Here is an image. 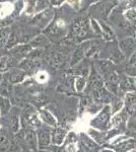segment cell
<instances>
[{
    "label": "cell",
    "instance_id": "obj_1",
    "mask_svg": "<svg viewBox=\"0 0 136 152\" xmlns=\"http://www.w3.org/2000/svg\"><path fill=\"white\" fill-rule=\"evenodd\" d=\"M112 107L110 104H106L100 112V114L96 116L95 119L91 121V125L95 129H98L100 131H104L107 128H109L110 125L111 117H112Z\"/></svg>",
    "mask_w": 136,
    "mask_h": 152
},
{
    "label": "cell",
    "instance_id": "obj_2",
    "mask_svg": "<svg viewBox=\"0 0 136 152\" xmlns=\"http://www.w3.org/2000/svg\"><path fill=\"white\" fill-rule=\"evenodd\" d=\"M51 132L52 130L49 128H44V127H40L37 132L38 135V146L39 148L44 149L47 148L51 143Z\"/></svg>",
    "mask_w": 136,
    "mask_h": 152
},
{
    "label": "cell",
    "instance_id": "obj_3",
    "mask_svg": "<svg viewBox=\"0 0 136 152\" xmlns=\"http://www.w3.org/2000/svg\"><path fill=\"white\" fill-rule=\"evenodd\" d=\"M80 143L83 152H98L99 144L93 140L90 135L85 133L80 134Z\"/></svg>",
    "mask_w": 136,
    "mask_h": 152
},
{
    "label": "cell",
    "instance_id": "obj_4",
    "mask_svg": "<svg viewBox=\"0 0 136 152\" xmlns=\"http://www.w3.org/2000/svg\"><path fill=\"white\" fill-rule=\"evenodd\" d=\"M67 137V132L65 129L56 127L51 132V143L55 146H61Z\"/></svg>",
    "mask_w": 136,
    "mask_h": 152
},
{
    "label": "cell",
    "instance_id": "obj_5",
    "mask_svg": "<svg viewBox=\"0 0 136 152\" xmlns=\"http://www.w3.org/2000/svg\"><path fill=\"white\" fill-rule=\"evenodd\" d=\"M105 87L109 91L113 94H117L118 91V84H119V78L115 72H111L106 76L105 80Z\"/></svg>",
    "mask_w": 136,
    "mask_h": 152
},
{
    "label": "cell",
    "instance_id": "obj_6",
    "mask_svg": "<svg viewBox=\"0 0 136 152\" xmlns=\"http://www.w3.org/2000/svg\"><path fill=\"white\" fill-rule=\"evenodd\" d=\"M112 148L115 152H130L135 148L134 139H127V140L119 141L118 143L114 144Z\"/></svg>",
    "mask_w": 136,
    "mask_h": 152
},
{
    "label": "cell",
    "instance_id": "obj_7",
    "mask_svg": "<svg viewBox=\"0 0 136 152\" xmlns=\"http://www.w3.org/2000/svg\"><path fill=\"white\" fill-rule=\"evenodd\" d=\"M72 33L76 38H80V39L87 36V23H86V21L82 20V19L76 21L73 24Z\"/></svg>",
    "mask_w": 136,
    "mask_h": 152
},
{
    "label": "cell",
    "instance_id": "obj_8",
    "mask_svg": "<svg viewBox=\"0 0 136 152\" xmlns=\"http://www.w3.org/2000/svg\"><path fill=\"white\" fill-rule=\"evenodd\" d=\"M39 67H40V63L31 58L24 59L19 64V68L24 72H35Z\"/></svg>",
    "mask_w": 136,
    "mask_h": 152
},
{
    "label": "cell",
    "instance_id": "obj_9",
    "mask_svg": "<svg viewBox=\"0 0 136 152\" xmlns=\"http://www.w3.org/2000/svg\"><path fill=\"white\" fill-rule=\"evenodd\" d=\"M39 117H40L41 121L44 122V123L46 125H48V126L53 127V128H56L57 127L56 118L49 111H47V110H40V111H39Z\"/></svg>",
    "mask_w": 136,
    "mask_h": 152
},
{
    "label": "cell",
    "instance_id": "obj_10",
    "mask_svg": "<svg viewBox=\"0 0 136 152\" xmlns=\"http://www.w3.org/2000/svg\"><path fill=\"white\" fill-rule=\"evenodd\" d=\"M26 77V72L21 69H15L12 70L8 75V82L12 84H16V83L21 82Z\"/></svg>",
    "mask_w": 136,
    "mask_h": 152
},
{
    "label": "cell",
    "instance_id": "obj_11",
    "mask_svg": "<svg viewBox=\"0 0 136 152\" xmlns=\"http://www.w3.org/2000/svg\"><path fill=\"white\" fill-rule=\"evenodd\" d=\"M32 50V47L29 45H24V46H16L13 47L11 50V53L14 57H24L29 53V51Z\"/></svg>",
    "mask_w": 136,
    "mask_h": 152
},
{
    "label": "cell",
    "instance_id": "obj_12",
    "mask_svg": "<svg viewBox=\"0 0 136 152\" xmlns=\"http://www.w3.org/2000/svg\"><path fill=\"white\" fill-rule=\"evenodd\" d=\"M26 141L28 142L29 145H31L32 147L36 148L38 146V135H37L36 131L33 129H29L26 132Z\"/></svg>",
    "mask_w": 136,
    "mask_h": 152
},
{
    "label": "cell",
    "instance_id": "obj_13",
    "mask_svg": "<svg viewBox=\"0 0 136 152\" xmlns=\"http://www.w3.org/2000/svg\"><path fill=\"white\" fill-rule=\"evenodd\" d=\"M13 65V59L9 56H3L0 59V73L7 72Z\"/></svg>",
    "mask_w": 136,
    "mask_h": 152
},
{
    "label": "cell",
    "instance_id": "obj_14",
    "mask_svg": "<svg viewBox=\"0 0 136 152\" xmlns=\"http://www.w3.org/2000/svg\"><path fill=\"white\" fill-rule=\"evenodd\" d=\"M124 121H125L124 113H118V114H115L112 119H111L109 128H112V127H114L113 129H116V127H119Z\"/></svg>",
    "mask_w": 136,
    "mask_h": 152
},
{
    "label": "cell",
    "instance_id": "obj_15",
    "mask_svg": "<svg viewBox=\"0 0 136 152\" xmlns=\"http://www.w3.org/2000/svg\"><path fill=\"white\" fill-rule=\"evenodd\" d=\"M120 85L123 90H132L136 87V80L131 77H125L121 81Z\"/></svg>",
    "mask_w": 136,
    "mask_h": 152
},
{
    "label": "cell",
    "instance_id": "obj_16",
    "mask_svg": "<svg viewBox=\"0 0 136 152\" xmlns=\"http://www.w3.org/2000/svg\"><path fill=\"white\" fill-rule=\"evenodd\" d=\"M10 109L11 104L8 97L0 96V113H1V115H6L10 111Z\"/></svg>",
    "mask_w": 136,
    "mask_h": 152
},
{
    "label": "cell",
    "instance_id": "obj_17",
    "mask_svg": "<svg viewBox=\"0 0 136 152\" xmlns=\"http://www.w3.org/2000/svg\"><path fill=\"white\" fill-rule=\"evenodd\" d=\"M9 36H10V28H2L0 29V47H4L7 45Z\"/></svg>",
    "mask_w": 136,
    "mask_h": 152
},
{
    "label": "cell",
    "instance_id": "obj_18",
    "mask_svg": "<svg viewBox=\"0 0 136 152\" xmlns=\"http://www.w3.org/2000/svg\"><path fill=\"white\" fill-rule=\"evenodd\" d=\"M83 49L82 48H78L76 49L75 51H74L73 55H72V58H71V62H70V65L71 66H75L76 64H78V63L81 61V59L83 57Z\"/></svg>",
    "mask_w": 136,
    "mask_h": 152
},
{
    "label": "cell",
    "instance_id": "obj_19",
    "mask_svg": "<svg viewBox=\"0 0 136 152\" xmlns=\"http://www.w3.org/2000/svg\"><path fill=\"white\" fill-rule=\"evenodd\" d=\"M11 85L9 82L0 83V96L8 97L11 94Z\"/></svg>",
    "mask_w": 136,
    "mask_h": 152
},
{
    "label": "cell",
    "instance_id": "obj_20",
    "mask_svg": "<svg viewBox=\"0 0 136 152\" xmlns=\"http://www.w3.org/2000/svg\"><path fill=\"white\" fill-rule=\"evenodd\" d=\"M62 62H63L62 54H60V53L54 54V55L52 56V58L50 59V65L54 68L59 67V66L62 64Z\"/></svg>",
    "mask_w": 136,
    "mask_h": 152
},
{
    "label": "cell",
    "instance_id": "obj_21",
    "mask_svg": "<svg viewBox=\"0 0 136 152\" xmlns=\"http://www.w3.org/2000/svg\"><path fill=\"white\" fill-rule=\"evenodd\" d=\"M120 48L124 53H126V54L129 53L130 51L132 50V48H133V41L130 40V39L122 41V42H121V44H120Z\"/></svg>",
    "mask_w": 136,
    "mask_h": 152
},
{
    "label": "cell",
    "instance_id": "obj_22",
    "mask_svg": "<svg viewBox=\"0 0 136 152\" xmlns=\"http://www.w3.org/2000/svg\"><path fill=\"white\" fill-rule=\"evenodd\" d=\"M85 85H86V79L85 77L83 76H79V77L76 78L75 80V88L78 92H81L83 91V89L85 88Z\"/></svg>",
    "mask_w": 136,
    "mask_h": 152
},
{
    "label": "cell",
    "instance_id": "obj_23",
    "mask_svg": "<svg viewBox=\"0 0 136 152\" xmlns=\"http://www.w3.org/2000/svg\"><path fill=\"white\" fill-rule=\"evenodd\" d=\"M123 105H124V102H123L122 100H120V99L115 100V102L111 104V107H112V113H113V114H116V113L120 112V110L123 107Z\"/></svg>",
    "mask_w": 136,
    "mask_h": 152
},
{
    "label": "cell",
    "instance_id": "obj_24",
    "mask_svg": "<svg viewBox=\"0 0 136 152\" xmlns=\"http://www.w3.org/2000/svg\"><path fill=\"white\" fill-rule=\"evenodd\" d=\"M19 123H21V121H19L18 117L14 116L13 119H12V122H11V129L14 133H16V132L19 130Z\"/></svg>",
    "mask_w": 136,
    "mask_h": 152
},
{
    "label": "cell",
    "instance_id": "obj_25",
    "mask_svg": "<svg viewBox=\"0 0 136 152\" xmlns=\"http://www.w3.org/2000/svg\"><path fill=\"white\" fill-rule=\"evenodd\" d=\"M36 78L39 82H46L47 80H48V75H47V73L44 72V71H39V72L37 73Z\"/></svg>",
    "mask_w": 136,
    "mask_h": 152
},
{
    "label": "cell",
    "instance_id": "obj_26",
    "mask_svg": "<svg viewBox=\"0 0 136 152\" xmlns=\"http://www.w3.org/2000/svg\"><path fill=\"white\" fill-rule=\"evenodd\" d=\"M100 66H101V69L104 70L105 72H107V71L110 70L112 63L109 62V61H100Z\"/></svg>",
    "mask_w": 136,
    "mask_h": 152
},
{
    "label": "cell",
    "instance_id": "obj_27",
    "mask_svg": "<svg viewBox=\"0 0 136 152\" xmlns=\"http://www.w3.org/2000/svg\"><path fill=\"white\" fill-rule=\"evenodd\" d=\"M52 148H53V151L54 152H67V150H66V149L64 148V146L63 147H60V146L53 145V146H52Z\"/></svg>",
    "mask_w": 136,
    "mask_h": 152
},
{
    "label": "cell",
    "instance_id": "obj_28",
    "mask_svg": "<svg viewBox=\"0 0 136 152\" xmlns=\"http://www.w3.org/2000/svg\"><path fill=\"white\" fill-rule=\"evenodd\" d=\"M130 65H136V52L133 54L130 59Z\"/></svg>",
    "mask_w": 136,
    "mask_h": 152
},
{
    "label": "cell",
    "instance_id": "obj_29",
    "mask_svg": "<svg viewBox=\"0 0 136 152\" xmlns=\"http://www.w3.org/2000/svg\"><path fill=\"white\" fill-rule=\"evenodd\" d=\"M63 1H64V0H51V2H52V4H53V5H60Z\"/></svg>",
    "mask_w": 136,
    "mask_h": 152
},
{
    "label": "cell",
    "instance_id": "obj_30",
    "mask_svg": "<svg viewBox=\"0 0 136 152\" xmlns=\"http://www.w3.org/2000/svg\"><path fill=\"white\" fill-rule=\"evenodd\" d=\"M101 152H114V151L111 150V149H104V150H102Z\"/></svg>",
    "mask_w": 136,
    "mask_h": 152
},
{
    "label": "cell",
    "instance_id": "obj_31",
    "mask_svg": "<svg viewBox=\"0 0 136 152\" xmlns=\"http://www.w3.org/2000/svg\"><path fill=\"white\" fill-rule=\"evenodd\" d=\"M93 1H96V0H90V2H93Z\"/></svg>",
    "mask_w": 136,
    "mask_h": 152
},
{
    "label": "cell",
    "instance_id": "obj_32",
    "mask_svg": "<svg viewBox=\"0 0 136 152\" xmlns=\"http://www.w3.org/2000/svg\"><path fill=\"white\" fill-rule=\"evenodd\" d=\"M0 83H1V74H0Z\"/></svg>",
    "mask_w": 136,
    "mask_h": 152
},
{
    "label": "cell",
    "instance_id": "obj_33",
    "mask_svg": "<svg viewBox=\"0 0 136 152\" xmlns=\"http://www.w3.org/2000/svg\"><path fill=\"white\" fill-rule=\"evenodd\" d=\"M39 152H48V151H39Z\"/></svg>",
    "mask_w": 136,
    "mask_h": 152
},
{
    "label": "cell",
    "instance_id": "obj_34",
    "mask_svg": "<svg viewBox=\"0 0 136 152\" xmlns=\"http://www.w3.org/2000/svg\"><path fill=\"white\" fill-rule=\"evenodd\" d=\"M0 133H1V127H0Z\"/></svg>",
    "mask_w": 136,
    "mask_h": 152
},
{
    "label": "cell",
    "instance_id": "obj_35",
    "mask_svg": "<svg viewBox=\"0 0 136 152\" xmlns=\"http://www.w3.org/2000/svg\"><path fill=\"white\" fill-rule=\"evenodd\" d=\"M78 152H79V151H78ZM80 152H83V151H80Z\"/></svg>",
    "mask_w": 136,
    "mask_h": 152
},
{
    "label": "cell",
    "instance_id": "obj_36",
    "mask_svg": "<svg viewBox=\"0 0 136 152\" xmlns=\"http://www.w3.org/2000/svg\"><path fill=\"white\" fill-rule=\"evenodd\" d=\"M0 115H1V113H0Z\"/></svg>",
    "mask_w": 136,
    "mask_h": 152
}]
</instances>
